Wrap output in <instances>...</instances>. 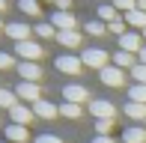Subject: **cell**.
Wrapping results in <instances>:
<instances>
[{
  "instance_id": "obj_19",
  "label": "cell",
  "mask_w": 146,
  "mask_h": 143,
  "mask_svg": "<svg viewBox=\"0 0 146 143\" xmlns=\"http://www.w3.org/2000/svg\"><path fill=\"white\" fill-rule=\"evenodd\" d=\"M113 66L116 69H134L137 60H134V54H128V51H116L113 54Z\"/></svg>"
},
{
  "instance_id": "obj_31",
  "label": "cell",
  "mask_w": 146,
  "mask_h": 143,
  "mask_svg": "<svg viewBox=\"0 0 146 143\" xmlns=\"http://www.w3.org/2000/svg\"><path fill=\"white\" fill-rule=\"evenodd\" d=\"M12 66H15V54L0 51V72H6V69H12Z\"/></svg>"
},
{
  "instance_id": "obj_10",
  "label": "cell",
  "mask_w": 146,
  "mask_h": 143,
  "mask_svg": "<svg viewBox=\"0 0 146 143\" xmlns=\"http://www.w3.org/2000/svg\"><path fill=\"white\" fill-rule=\"evenodd\" d=\"M18 77H21V81H30V83H39L42 81L39 63H18Z\"/></svg>"
},
{
  "instance_id": "obj_42",
  "label": "cell",
  "mask_w": 146,
  "mask_h": 143,
  "mask_svg": "<svg viewBox=\"0 0 146 143\" xmlns=\"http://www.w3.org/2000/svg\"><path fill=\"white\" fill-rule=\"evenodd\" d=\"M0 89H3V87H0Z\"/></svg>"
},
{
  "instance_id": "obj_16",
  "label": "cell",
  "mask_w": 146,
  "mask_h": 143,
  "mask_svg": "<svg viewBox=\"0 0 146 143\" xmlns=\"http://www.w3.org/2000/svg\"><path fill=\"white\" fill-rule=\"evenodd\" d=\"M6 140H12V143H27V140H30L27 125H15V122H12V125L6 128Z\"/></svg>"
},
{
  "instance_id": "obj_25",
  "label": "cell",
  "mask_w": 146,
  "mask_h": 143,
  "mask_svg": "<svg viewBox=\"0 0 146 143\" xmlns=\"http://www.w3.org/2000/svg\"><path fill=\"white\" fill-rule=\"evenodd\" d=\"M84 33L102 36V33H108V24H104V21H87V24H84Z\"/></svg>"
},
{
  "instance_id": "obj_6",
  "label": "cell",
  "mask_w": 146,
  "mask_h": 143,
  "mask_svg": "<svg viewBox=\"0 0 146 143\" xmlns=\"http://www.w3.org/2000/svg\"><path fill=\"white\" fill-rule=\"evenodd\" d=\"M116 45H119V51H128V54H140L146 48L143 45V33H125V36L116 39Z\"/></svg>"
},
{
  "instance_id": "obj_29",
  "label": "cell",
  "mask_w": 146,
  "mask_h": 143,
  "mask_svg": "<svg viewBox=\"0 0 146 143\" xmlns=\"http://www.w3.org/2000/svg\"><path fill=\"white\" fill-rule=\"evenodd\" d=\"M110 128H113V119H98L96 122V134H102V137H108Z\"/></svg>"
},
{
  "instance_id": "obj_39",
  "label": "cell",
  "mask_w": 146,
  "mask_h": 143,
  "mask_svg": "<svg viewBox=\"0 0 146 143\" xmlns=\"http://www.w3.org/2000/svg\"><path fill=\"white\" fill-rule=\"evenodd\" d=\"M0 143H3V140H0Z\"/></svg>"
},
{
  "instance_id": "obj_38",
  "label": "cell",
  "mask_w": 146,
  "mask_h": 143,
  "mask_svg": "<svg viewBox=\"0 0 146 143\" xmlns=\"http://www.w3.org/2000/svg\"><path fill=\"white\" fill-rule=\"evenodd\" d=\"M143 39H146V30H143Z\"/></svg>"
},
{
  "instance_id": "obj_11",
  "label": "cell",
  "mask_w": 146,
  "mask_h": 143,
  "mask_svg": "<svg viewBox=\"0 0 146 143\" xmlns=\"http://www.w3.org/2000/svg\"><path fill=\"white\" fill-rule=\"evenodd\" d=\"M98 75H102V83H108V87H122V81H125V72H122V69H116V66L102 69Z\"/></svg>"
},
{
  "instance_id": "obj_22",
  "label": "cell",
  "mask_w": 146,
  "mask_h": 143,
  "mask_svg": "<svg viewBox=\"0 0 146 143\" xmlns=\"http://www.w3.org/2000/svg\"><path fill=\"white\" fill-rule=\"evenodd\" d=\"M116 18H119V12H116V6H113V3H104L102 9H98V21L110 24V21H116Z\"/></svg>"
},
{
  "instance_id": "obj_23",
  "label": "cell",
  "mask_w": 146,
  "mask_h": 143,
  "mask_svg": "<svg viewBox=\"0 0 146 143\" xmlns=\"http://www.w3.org/2000/svg\"><path fill=\"white\" fill-rule=\"evenodd\" d=\"M128 99L137 101V105H146V83H134V87L128 89Z\"/></svg>"
},
{
  "instance_id": "obj_37",
  "label": "cell",
  "mask_w": 146,
  "mask_h": 143,
  "mask_svg": "<svg viewBox=\"0 0 146 143\" xmlns=\"http://www.w3.org/2000/svg\"><path fill=\"white\" fill-rule=\"evenodd\" d=\"M0 27H3V21H0ZM3 30H6V27H3Z\"/></svg>"
},
{
  "instance_id": "obj_40",
  "label": "cell",
  "mask_w": 146,
  "mask_h": 143,
  "mask_svg": "<svg viewBox=\"0 0 146 143\" xmlns=\"http://www.w3.org/2000/svg\"><path fill=\"white\" fill-rule=\"evenodd\" d=\"M143 125H146V122H143Z\"/></svg>"
},
{
  "instance_id": "obj_5",
  "label": "cell",
  "mask_w": 146,
  "mask_h": 143,
  "mask_svg": "<svg viewBox=\"0 0 146 143\" xmlns=\"http://www.w3.org/2000/svg\"><path fill=\"white\" fill-rule=\"evenodd\" d=\"M63 101L84 105V101H90V89L81 87V83H66V87H63Z\"/></svg>"
},
{
  "instance_id": "obj_17",
  "label": "cell",
  "mask_w": 146,
  "mask_h": 143,
  "mask_svg": "<svg viewBox=\"0 0 146 143\" xmlns=\"http://www.w3.org/2000/svg\"><path fill=\"white\" fill-rule=\"evenodd\" d=\"M125 24H131L137 33H143V30H146V12L143 9H131L128 15H125Z\"/></svg>"
},
{
  "instance_id": "obj_9",
  "label": "cell",
  "mask_w": 146,
  "mask_h": 143,
  "mask_svg": "<svg viewBox=\"0 0 146 143\" xmlns=\"http://www.w3.org/2000/svg\"><path fill=\"white\" fill-rule=\"evenodd\" d=\"M51 24L57 27V33H63V30H75L78 27V18L72 15V12H54V15H51Z\"/></svg>"
},
{
  "instance_id": "obj_7",
  "label": "cell",
  "mask_w": 146,
  "mask_h": 143,
  "mask_svg": "<svg viewBox=\"0 0 146 143\" xmlns=\"http://www.w3.org/2000/svg\"><path fill=\"white\" fill-rule=\"evenodd\" d=\"M15 93H18V99H24V101H33V105H36V101H42L39 99V83H30V81H18V87H15Z\"/></svg>"
},
{
  "instance_id": "obj_2",
  "label": "cell",
  "mask_w": 146,
  "mask_h": 143,
  "mask_svg": "<svg viewBox=\"0 0 146 143\" xmlns=\"http://www.w3.org/2000/svg\"><path fill=\"white\" fill-rule=\"evenodd\" d=\"M81 60H84V66L87 69H96V72H102V69H108V51H102V48H84L81 51Z\"/></svg>"
},
{
  "instance_id": "obj_33",
  "label": "cell",
  "mask_w": 146,
  "mask_h": 143,
  "mask_svg": "<svg viewBox=\"0 0 146 143\" xmlns=\"http://www.w3.org/2000/svg\"><path fill=\"white\" fill-rule=\"evenodd\" d=\"M92 143H113L110 137H102V134H96V137H92Z\"/></svg>"
},
{
  "instance_id": "obj_27",
  "label": "cell",
  "mask_w": 146,
  "mask_h": 143,
  "mask_svg": "<svg viewBox=\"0 0 146 143\" xmlns=\"http://www.w3.org/2000/svg\"><path fill=\"white\" fill-rule=\"evenodd\" d=\"M108 33H116V36H125V15H119L116 21L108 24Z\"/></svg>"
},
{
  "instance_id": "obj_1",
  "label": "cell",
  "mask_w": 146,
  "mask_h": 143,
  "mask_svg": "<svg viewBox=\"0 0 146 143\" xmlns=\"http://www.w3.org/2000/svg\"><path fill=\"white\" fill-rule=\"evenodd\" d=\"M42 54H45V48L39 42H33V39H27V42H15V57L21 63H36Z\"/></svg>"
},
{
  "instance_id": "obj_34",
  "label": "cell",
  "mask_w": 146,
  "mask_h": 143,
  "mask_svg": "<svg viewBox=\"0 0 146 143\" xmlns=\"http://www.w3.org/2000/svg\"><path fill=\"white\" fill-rule=\"evenodd\" d=\"M137 63H143V66H146V48L140 51V60H137Z\"/></svg>"
},
{
  "instance_id": "obj_26",
  "label": "cell",
  "mask_w": 146,
  "mask_h": 143,
  "mask_svg": "<svg viewBox=\"0 0 146 143\" xmlns=\"http://www.w3.org/2000/svg\"><path fill=\"white\" fill-rule=\"evenodd\" d=\"M36 36L39 39H51V36H57V27H54V24H36Z\"/></svg>"
},
{
  "instance_id": "obj_24",
  "label": "cell",
  "mask_w": 146,
  "mask_h": 143,
  "mask_svg": "<svg viewBox=\"0 0 146 143\" xmlns=\"http://www.w3.org/2000/svg\"><path fill=\"white\" fill-rule=\"evenodd\" d=\"M18 9H21L24 15L36 18V15H39V0H18Z\"/></svg>"
},
{
  "instance_id": "obj_12",
  "label": "cell",
  "mask_w": 146,
  "mask_h": 143,
  "mask_svg": "<svg viewBox=\"0 0 146 143\" xmlns=\"http://www.w3.org/2000/svg\"><path fill=\"white\" fill-rule=\"evenodd\" d=\"M33 113H36L39 116V119H57V116H60V107H54V105H51V101H36V105H33Z\"/></svg>"
},
{
  "instance_id": "obj_32",
  "label": "cell",
  "mask_w": 146,
  "mask_h": 143,
  "mask_svg": "<svg viewBox=\"0 0 146 143\" xmlns=\"http://www.w3.org/2000/svg\"><path fill=\"white\" fill-rule=\"evenodd\" d=\"M36 143H63V140H60L57 134H39V137H36Z\"/></svg>"
},
{
  "instance_id": "obj_4",
  "label": "cell",
  "mask_w": 146,
  "mask_h": 143,
  "mask_svg": "<svg viewBox=\"0 0 146 143\" xmlns=\"http://www.w3.org/2000/svg\"><path fill=\"white\" fill-rule=\"evenodd\" d=\"M90 113H92V119H113L116 116V105H110L108 99H92L90 101Z\"/></svg>"
},
{
  "instance_id": "obj_8",
  "label": "cell",
  "mask_w": 146,
  "mask_h": 143,
  "mask_svg": "<svg viewBox=\"0 0 146 143\" xmlns=\"http://www.w3.org/2000/svg\"><path fill=\"white\" fill-rule=\"evenodd\" d=\"M9 119L15 122V125H30V122L36 119V113H33V107H24L21 101H18V105L9 110Z\"/></svg>"
},
{
  "instance_id": "obj_14",
  "label": "cell",
  "mask_w": 146,
  "mask_h": 143,
  "mask_svg": "<svg viewBox=\"0 0 146 143\" xmlns=\"http://www.w3.org/2000/svg\"><path fill=\"white\" fill-rule=\"evenodd\" d=\"M122 143H146V125H131L122 131Z\"/></svg>"
},
{
  "instance_id": "obj_20",
  "label": "cell",
  "mask_w": 146,
  "mask_h": 143,
  "mask_svg": "<svg viewBox=\"0 0 146 143\" xmlns=\"http://www.w3.org/2000/svg\"><path fill=\"white\" fill-rule=\"evenodd\" d=\"M18 101H21V99H18V93H15V89H0V107L12 110Z\"/></svg>"
},
{
  "instance_id": "obj_18",
  "label": "cell",
  "mask_w": 146,
  "mask_h": 143,
  "mask_svg": "<svg viewBox=\"0 0 146 143\" xmlns=\"http://www.w3.org/2000/svg\"><path fill=\"white\" fill-rule=\"evenodd\" d=\"M125 116L143 125V122H146V105H137V101H128V105H125Z\"/></svg>"
},
{
  "instance_id": "obj_35",
  "label": "cell",
  "mask_w": 146,
  "mask_h": 143,
  "mask_svg": "<svg viewBox=\"0 0 146 143\" xmlns=\"http://www.w3.org/2000/svg\"><path fill=\"white\" fill-rule=\"evenodd\" d=\"M137 9H143V12H146V0H137Z\"/></svg>"
},
{
  "instance_id": "obj_30",
  "label": "cell",
  "mask_w": 146,
  "mask_h": 143,
  "mask_svg": "<svg viewBox=\"0 0 146 143\" xmlns=\"http://www.w3.org/2000/svg\"><path fill=\"white\" fill-rule=\"evenodd\" d=\"M131 77H134V83H146V66L143 63H137V66L131 69Z\"/></svg>"
},
{
  "instance_id": "obj_15",
  "label": "cell",
  "mask_w": 146,
  "mask_h": 143,
  "mask_svg": "<svg viewBox=\"0 0 146 143\" xmlns=\"http://www.w3.org/2000/svg\"><path fill=\"white\" fill-rule=\"evenodd\" d=\"M57 42L63 48H81V33L78 30H63V33H57Z\"/></svg>"
},
{
  "instance_id": "obj_21",
  "label": "cell",
  "mask_w": 146,
  "mask_h": 143,
  "mask_svg": "<svg viewBox=\"0 0 146 143\" xmlns=\"http://www.w3.org/2000/svg\"><path fill=\"white\" fill-rule=\"evenodd\" d=\"M81 105H72V101H63L60 105V116H66V119H81Z\"/></svg>"
},
{
  "instance_id": "obj_41",
  "label": "cell",
  "mask_w": 146,
  "mask_h": 143,
  "mask_svg": "<svg viewBox=\"0 0 146 143\" xmlns=\"http://www.w3.org/2000/svg\"><path fill=\"white\" fill-rule=\"evenodd\" d=\"M54 3H57V0H54Z\"/></svg>"
},
{
  "instance_id": "obj_28",
  "label": "cell",
  "mask_w": 146,
  "mask_h": 143,
  "mask_svg": "<svg viewBox=\"0 0 146 143\" xmlns=\"http://www.w3.org/2000/svg\"><path fill=\"white\" fill-rule=\"evenodd\" d=\"M116 12H122V15H128L131 9H137V0H113Z\"/></svg>"
},
{
  "instance_id": "obj_13",
  "label": "cell",
  "mask_w": 146,
  "mask_h": 143,
  "mask_svg": "<svg viewBox=\"0 0 146 143\" xmlns=\"http://www.w3.org/2000/svg\"><path fill=\"white\" fill-rule=\"evenodd\" d=\"M6 36L15 39V42H27V39H30V27H27V24H21V21L6 24Z\"/></svg>"
},
{
  "instance_id": "obj_36",
  "label": "cell",
  "mask_w": 146,
  "mask_h": 143,
  "mask_svg": "<svg viewBox=\"0 0 146 143\" xmlns=\"http://www.w3.org/2000/svg\"><path fill=\"white\" fill-rule=\"evenodd\" d=\"M3 9H6V0H0V12H3Z\"/></svg>"
},
{
  "instance_id": "obj_3",
  "label": "cell",
  "mask_w": 146,
  "mask_h": 143,
  "mask_svg": "<svg viewBox=\"0 0 146 143\" xmlns=\"http://www.w3.org/2000/svg\"><path fill=\"white\" fill-rule=\"evenodd\" d=\"M54 66H57V72H63V75H81L84 60H81V57H75V54H63V57H57V60H54Z\"/></svg>"
}]
</instances>
